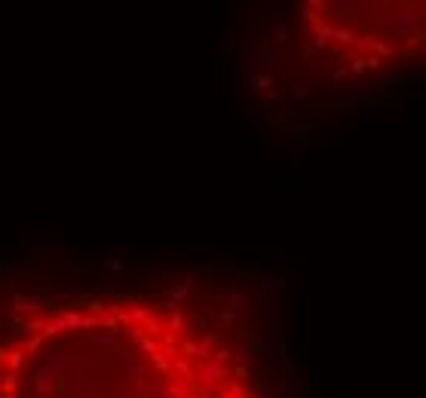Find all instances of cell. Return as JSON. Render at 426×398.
Wrapping results in <instances>:
<instances>
[{
  "label": "cell",
  "mask_w": 426,
  "mask_h": 398,
  "mask_svg": "<svg viewBox=\"0 0 426 398\" xmlns=\"http://www.w3.org/2000/svg\"><path fill=\"white\" fill-rule=\"evenodd\" d=\"M359 104L368 107V110H380V107H384V98H362Z\"/></svg>",
  "instance_id": "obj_6"
},
{
  "label": "cell",
  "mask_w": 426,
  "mask_h": 398,
  "mask_svg": "<svg viewBox=\"0 0 426 398\" xmlns=\"http://www.w3.org/2000/svg\"><path fill=\"white\" fill-rule=\"evenodd\" d=\"M362 43H365L368 49H374L377 55H399V49H396L393 43H387L384 37H377V34H368V37H362Z\"/></svg>",
  "instance_id": "obj_2"
},
{
  "label": "cell",
  "mask_w": 426,
  "mask_h": 398,
  "mask_svg": "<svg viewBox=\"0 0 426 398\" xmlns=\"http://www.w3.org/2000/svg\"><path fill=\"white\" fill-rule=\"evenodd\" d=\"M331 37H334V28H331L328 21H316V25H313V40H310V46H307V55L322 52V49L328 46Z\"/></svg>",
  "instance_id": "obj_1"
},
{
  "label": "cell",
  "mask_w": 426,
  "mask_h": 398,
  "mask_svg": "<svg viewBox=\"0 0 426 398\" xmlns=\"http://www.w3.org/2000/svg\"><path fill=\"white\" fill-rule=\"evenodd\" d=\"M334 40H341V43H347V46H350L356 37H353V31H350V28H334Z\"/></svg>",
  "instance_id": "obj_4"
},
{
  "label": "cell",
  "mask_w": 426,
  "mask_h": 398,
  "mask_svg": "<svg viewBox=\"0 0 426 398\" xmlns=\"http://www.w3.org/2000/svg\"><path fill=\"white\" fill-rule=\"evenodd\" d=\"M273 83V77L270 74H261V77H255V89H267Z\"/></svg>",
  "instance_id": "obj_7"
},
{
  "label": "cell",
  "mask_w": 426,
  "mask_h": 398,
  "mask_svg": "<svg viewBox=\"0 0 426 398\" xmlns=\"http://www.w3.org/2000/svg\"><path fill=\"white\" fill-rule=\"evenodd\" d=\"M380 61H384L380 55H368V58H365V64H368L371 71H380Z\"/></svg>",
  "instance_id": "obj_8"
},
{
  "label": "cell",
  "mask_w": 426,
  "mask_h": 398,
  "mask_svg": "<svg viewBox=\"0 0 426 398\" xmlns=\"http://www.w3.org/2000/svg\"><path fill=\"white\" fill-rule=\"evenodd\" d=\"M285 40H288V28L279 21V25L273 28V43H285Z\"/></svg>",
  "instance_id": "obj_5"
},
{
  "label": "cell",
  "mask_w": 426,
  "mask_h": 398,
  "mask_svg": "<svg viewBox=\"0 0 426 398\" xmlns=\"http://www.w3.org/2000/svg\"><path fill=\"white\" fill-rule=\"evenodd\" d=\"M264 288H282V282H276L273 276H264Z\"/></svg>",
  "instance_id": "obj_9"
},
{
  "label": "cell",
  "mask_w": 426,
  "mask_h": 398,
  "mask_svg": "<svg viewBox=\"0 0 426 398\" xmlns=\"http://www.w3.org/2000/svg\"><path fill=\"white\" fill-rule=\"evenodd\" d=\"M310 89H313V74H304V77L295 80L292 95H295V98H310Z\"/></svg>",
  "instance_id": "obj_3"
}]
</instances>
